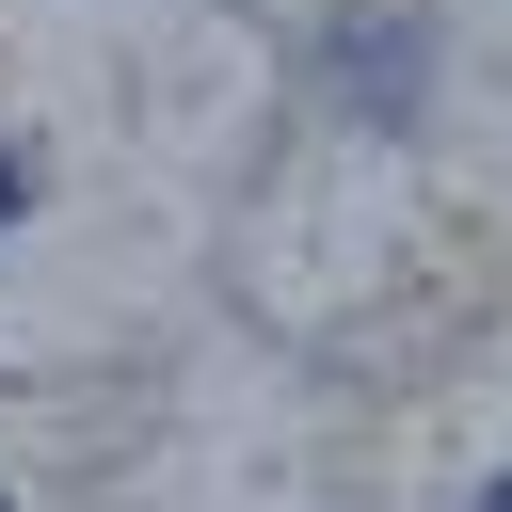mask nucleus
<instances>
[{
  "label": "nucleus",
  "instance_id": "1",
  "mask_svg": "<svg viewBox=\"0 0 512 512\" xmlns=\"http://www.w3.org/2000/svg\"><path fill=\"white\" fill-rule=\"evenodd\" d=\"M16 208H32V160H16V144H0V224H16Z\"/></svg>",
  "mask_w": 512,
  "mask_h": 512
},
{
  "label": "nucleus",
  "instance_id": "2",
  "mask_svg": "<svg viewBox=\"0 0 512 512\" xmlns=\"http://www.w3.org/2000/svg\"><path fill=\"white\" fill-rule=\"evenodd\" d=\"M480 512H512V480H496V496H480Z\"/></svg>",
  "mask_w": 512,
  "mask_h": 512
},
{
  "label": "nucleus",
  "instance_id": "3",
  "mask_svg": "<svg viewBox=\"0 0 512 512\" xmlns=\"http://www.w3.org/2000/svg\"><path fill=\"white\" fill-rule=\"evenodd\" d=\"M0 512H16V496H0Z\"/></svg>",
  "mask_w": 512,
  "mask_h": 512
}]
</instances>
